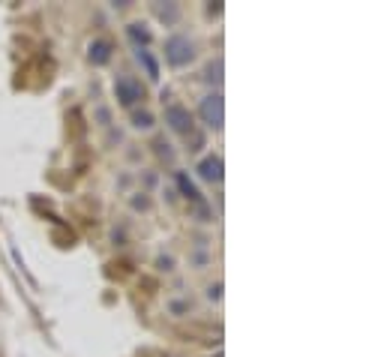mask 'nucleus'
<instances>
[{
	"instance_id": "4",
	"label": "nucleus",
	"mask_w": 387,
	"mask_h": 357,
	"mask_svg": "<svg viewBox=\"0 0 387 357\" xmlns=\"http://www.w3.org/2000/svg\"><path fill=\"white\" fill-rule=\"evenodd\" d=\"M117 93L123 96L126 105H132L135 99H142V87H138L135 82H129V78H121V82H117Z\"/></svg>"
},
{
	"instance_id": "2",
	"label": "nucleus",
	"mask_w": 387,
	"mask_h": 357,
	"mask_svg": "<svg viewBox=\"0 0 387 357\" xmlns=\"http://www.w3.org/2000/svg\"><path fill=\"white\" fill-rule=\"evenodd\" d=\"M202 117L211 126H222V99L220 96H207L202 102Z\"/></svg>"
},
{
	"instance_id": "7",
	"label": "nucleus",
	"mask_w": 387,
	"mask_h": 357,
	"mask_svg": "<svg viewBox=\"0 0 387 357\" xmlns=\"http://www.w3.org/2000/svg\"><path fill=\"white\" fill-rule=\"evenodd\" d=\"M135 126H151V114H135Z\"/></svg>"
},
{
	"instance_id": "5",
	"label": "nucleus",
	"mask_w": 387,
	"mask_h": 357,
	"mask_svg": "<svg viewBox=\"0 0 387 357\" xmlns=\"http://www.w3.org/2000/svg\"><path fill=\"white\" fill-rule=\"evenodd\" d=\"M202 177H207V181H220V177H222V162L220 160H204L202 162Z\"/></svg>"
},
{
	"instance_id": "3",
	"label": "nucleus",
	"mask_w": 387,
	"mask_h": 357,
	"mask_svg": "<svg viewBox=\"0 0 387 357\" xmlns=\"http://www.w3.org/2000/svg\"><path fill=\"white\" fill-rule=\"evenodd\" d=\"M165 117H168V123H172L177 132H186V130H190V114H186L181 105H172V108L165 112Z\"/></svg>"
},
{
	"instance_id": "6",
	"label": "nucleus",
	"mask_w": 387,
	"mask_h": 357,
	"mask_svg": "<svg viewBox=\"0 0 387 357\" xmlns=\"http://www.w3.org/2000/svg\"><path fill=\"white\" fill-rule=\"evenodd\" d=\"M93 52H96V54H93V61H96V63H105V61H108V45H105V43H96V45H93Z\"/></svg>"
},
{
	"instance_id": "1",
	"label": "nucleus",
	"mask_w": 387,
	"mask_h": 357,
	"mask_svg": "<svg viewBox=\"0 0 387 357\" xmlns=\"http://www.w3.org/2000/svg\"><path fill=\"white\" fill-rule=\"evenodd\" d=\"M165 57H168V61H172L174 66H183L186 61H192V45H190V39H183V36L168 39Z\"/></svg>"
}]
</instances>
